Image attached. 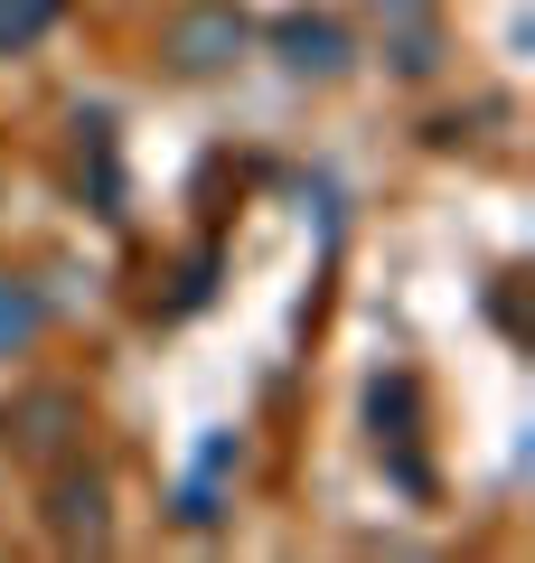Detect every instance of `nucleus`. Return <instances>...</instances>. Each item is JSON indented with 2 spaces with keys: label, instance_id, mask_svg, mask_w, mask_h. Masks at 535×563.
<instances>
[{
  "label": "nucleus",
  "instance_id": "nucleus-1",
  "mask_svg": "<svg viewBox=\"0 0 535 563\" xmlns=\"http://www.w3.org/2000/svg\"><path fill=\"white\" fill-rule=\"evenodd\" d=\"M29 320H39V310H29V301H10V291H0V329H10V339H29Z\"/></svg>",
  "mask_w": 535,
  "mask_h": 563
}]
</instances>
